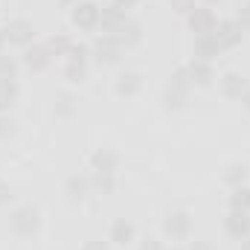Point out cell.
<instances>
[{"label": "cell", "mask_w": 250, "mask_h": 250, "mask_svg": "<svg viewBox=\"0 0 250 250\" xmlns=\"http://www.w3.org/2000/svg\"><path fill=\"white\" fill-rule=\"evenodd\" d=\"M189 99H192V79H189L187 67H175V73L169 76V82L163 87L160 102H163V108L169 114H175V111H184L187 108Z\"/></svg>", "instance_id": "1"}, {"label": "cell", "mask_w": 250, "mask_h": 250, "mask_svg": "<svg viewBox=\"0 0 250 250\" xmlns=\"http://www.w3.org/2000/svg\"><path fill=\"white\" fill-rule=\"evenodd\" d=\"M9 230L18 239H32L41 230V212H38V207H32V204L15 207L12 215H9Z\"/></svg>", "instance_id": "2"}, {"label": "cell", "mask_w": 250, "mask_h": 250, "mask_svg": "<svg viewBox=\"0 0 250 250\" xmlns=\"http://www.w3.org/2000/svg\"><path fill=\"white\" fill-rule=\"evenodd\" d=\"M123 47H120V41L114 38V35H108V32H96V38H93V44H90V62L96 64V67H114V64L123 62Z\"/></svg>", "instance_id": "3"}, {"label": "cell", "mask_w": 250, "mask_h": 250, "mask_svg": "<svg viewBox=\"0 0 250 250\" xmlns=\"http://www.w3.org/2000/svg\"><path fill=\"white\" fill-rule=\"evenodd\" d=\"M64 59H67V64H64V79L70 84L87 82V73H90V47L87 44H73Z\"/></svg>", "instance_id": "4"}, {"label": "cell", "mask_w": 250, "mask_h": 250, "mask_svg": "<svg viewBox=\"0 0 250 250\" xmlns=\"http://www.w3.org/2000/svg\"><path fill=\"white\" fill-rule=\"evenodd\" d=\"M99 15H102V6L93 0H79L70 9V21L82 32H99Z\"/></svg>", "instance_id": "5"}, {"label": "cell", "mask_w": 250, "mask_h": 250, "mask_svg": "<svg viewBox=\"0 0 250 250\" xmlns=\"http://www.w3.org/2000/svg\"><path fill=\"white\" fill-rule=\"evenodd\" d=\"M3 35H6V44L18 47V50H26L29 44H35V26L26 18H12L3 26Z\"/></svg>", "instance_id": "6"}, {"label": "cell", "mask_w": 250, "mask_h": 250, "mask_svg": "<svg viewBox=\"0 0 250 250\" xmlns=\"http://www.w3.org/2000/svg\"><path fill=\"white\" fill-rule=\"evenodd\" d=\"M163 233L172 242H187L192 236V212L189 209H172L163 218Z\"/></svg>", "instance_id": "7"}, {"label": "cell", "mask_w": 250, "mask_h": 250, "mask_svg": "<svg viewBox=\"0 0 250 250\" xmlns=\"http://www.w3.org/2000/svg\"><path fill=\"white\" fill-rule=\"evenodd\" d=\"M215 41H218V47H221V53H230V50H239L242 47V41H245V29H242V23L236 21V18H224V21H218V26H215Z\"/></svg>", "instance_id": "8"}, {"label": "cell", "mask_w": 250, "mask_h": 250, "mask_svg": "<svg viewBox=\"0 0 250 250\" xmlns=\"http://www.w3.org/2000/svg\"><path fill=\"white\" fill-rule=\"evenodd\" d=\"M187 23L195 35H212L215 26H218V15L212 12V6H201V3H198V6L187 15Z\"/></svg>", "instance_id": "9"}, {"label": "cell", "mask_w": 250, "mask_h": 250, "mask_svg": "<svg viewBox=\"0 0 250 250\" xmlns=\"http://www.w3.org/2000/svg\"><path fill=\"white\" fill-rule=\"evenodd\" d=\"M53 64V53L47 50V44H29L23 53H21V67L32 70V73H44L47 67Z\"/></svg>", "instance_id": "10"}, {"label": "cell", "mask_w": 250, "mask_h": 250, "mask_svg": "<svg viewBox=\"0 0 250 250\" xmlns=\"http://www.w3.org/2000/svg\"><path fill=\"white\" fill-rule=\"evenodd\" d=\"M224 233H227L233 242H245V239H250V212L230 209V212L224 215Z\"/></svg>", "instance_id": "11"}, {"label": "cell", "mask_w": 250, "mask_h": 250, "mask_svg": "<svg viewBox=\"0 0 250 250\" xmlns=\"http://www.w3.org/2000/svg\"><path fill=\"white\" fill-rule=\"evenodd\" d=\"M131 15L120 9L117 3H108V6H102V15H99V32H108V35H117L120 29L125 26V21H128Z\"/></svg>", "instance_id": "12"}, {"label": "cell", "mask_w": 250, "mask_h": 250, "mask_svg": "<svg viewBox=\"0 0 250 250\" xmlns=\"http://www.w3.org/2000/svg\"><path fill=\"white\" fill-rule=\"evenodd\" d=\"M120 163H123V157H120L117 148H96V151L90 154V169H93V172L117 175V172H120Z\"/></svg>", "instance_id": "13"}, {"label": "cell", "mask_w": 250, "mask_h": 250, "mask_svg": "<svg viewBox=\"0 0 250 250\" xmlns=\"http://www.w3.org/2000/svg\"><path fill=\"white\" fill-rule=\"evenodd\" d=\"M64 195H67L70 204H84L87 195H93V189H90V175H70V178L64 181Z\"/></svg>", "instance_id": "14"}, {"label": "cell", "mask_w": 250, "mask_h": 250, "mask_svg": "<svg viewBox=\"0 0 250 250\" xmlns=\"http://www.w3.org/2000/svg\"><path fill=\"white\" fill-rule=\"evenodd\" d=\"M248 84L250 82L242 73H236V70H227V73L218 79V90H221L224 99H242V93L248 90Z\"/></svg>", "instance_id": "15"}, {"label": "cell", "mask_w": 250, "mask_h": 250, "mask_svg": "<svg viewBox=\"0 0 250 250\" xmlns=\"http://www.w3.org/2000/svg\"><path fill=\"white\" fill-rule=\"evenodd\" d=\"M143 73L140 70H125L117 76V82H114V90H117V96H123V99H131V96H137L140 90H143Z\"/></svg>", "instance_id": "16"}, {"label": "cell", "mask_w": 250, "mask_h": 250, "mask_svg": "<svg viewBox=\"0 0 250 250\" xmlns=\"http://www.w3.org/2000/svg\"><path fill=\"white\" fill-rule=\"evenodd\" d=\"M192 79V87H209L215 82V67L212 62H201V59H192L189 64H184Z\"/></svg>", "instance_id": "17"}, {"label": "cell", "mask_w": 250, "mask_h": 250, "mask_svg": "<svg viewBox=\"0 0 250 250\" xmlns=\"http://www.w3.org/2000/svg\"><path fill=\"white\" fill-rule=\"evenodd\" d=\"M134 239H137V227L128 218H114L111 233H108V242L117 245V248H128V245H134Z\"/></svg>", "instance_id": "18"}, {"label": "cell", "mask_w": 250, "mask_h": 250, "mask_svg": "<svg viewBox=\"0 0 250 250\" xmlns=\"http://www.w3.org/2000/svg\"><path fill=\"white\" fill-rule=\"evenodd\" d=\"M218 56H221V47H218L215 35H195V41H192V59L212 62Z\"/></svg>", "instance_id": "19"}, {"label": "cell", "mask_w": 250, "mask_h": 250, "mask_svg": "<svg viewBox=\"0 0 250 250\" xmlns=\"http://www.w3.org/2000/svg\"><path fill=\"white\" fill-rule=\"evenodd\" d=\"M114 38L120 41V47H123V50L137 47V44L143 41V23H140V21H134V18H128V21H125V26L114 35Z\"/></svg>", "instance_id": "20"}, {"label": "cell", "mask_w": 250, "mask_h": 250, "mask_svg": "<svg viewBox=\"0 0 250 250\" xmlns=\"http://www.w3.org/2000/svg\"><path fill=\"white\" fill-rule=\"evenodd\" d=\"M21 87L18 79H0V114H12V108L18 105Z\"/></svg>", "instance_id": "21"}, {"label": "cell", "mask_w": 250, "mask_h": 250, "mask_svg": "<svg viewBox=\"0 0 250 250\" xmlns=\"http://www.w3.org/2000/svg\"><path fill=\"white\" fill-rule=\"evenodd\" d=\"M221 181H224L230 189H233V187H245V184L250 181V166H248V163H239V160H236V163H227V166H224Z\"/></svg>", "instance_id": "22"}, {"label": "cell", "mask_w": 250, "mask_h": 250, "mask_svg": "<svg viewBox=\"0 0 250 250\" xmlns=\"http://www.w3.org/2000/svg\"><path fill=\"white\" fill-rule=\"evenodd\" d=\"M53 111H56L59 120H70V117L79 111V99H76L73 93L62 90V93H56V105H53Z\"/></svg>", "instance_id": "23"}, {"label": "cell", "mask_w": 250, "mask_h": 250, "mask_svg": "<svg viewBox=\"0 0 250 250\" xmlns=\"http://www.w3.org/2000/svg\"><path fill=\"white\" fill-rule=\"evenodd\" d=\"M90 189L93 195H114L117 192V175H105V172H93L90 175Z\"/></svg>", "instance_id": "24"}, {"label": "cell", "mask_w": 250, "mask_h": 250, "mask_svg": "<svg viewBox=\"0 0 250 250\" xmlns=\"http://www.w3.org/2000/svg\"><path fill=\"white\" fill-rule=\"evenodd\" d=\"M44 44H47V50H50V53H53V59H56V56H67V53H70V47H73L76 41H73L67 32H56V35H50Z\"/></svg>", "instance_id": "25"}, {"label": "cell", "mask_w": 250, "mask_h": 250, "mask_svg": "<svg viewBox=\"0 0 250 250\" xmlns=\"http://www.w3.org/2000/svg\"><path fill=\"white\" fill-rule=\"evenodd\" d=\"M227 204L230 209H242V212H250V187H233L230 195H227Z\"/></svg>", "instance_id": "26"}, {"label": "cell", "mask_w": 250, "mask_h": 250, "mask_svg": "<svg viewBox=\"0 0 250 250\" xmlns=\"http://www.w3.org/2000/svg\"><path fill=\"white\" fill-rule=\"evenodd\" d=\"M21 70V59L12 53H0V79H18Z\"/></svg>", "instance_id": "27"}, {"label": "cell", "mask_w": 250, "mask_h": 250, "mask_svg": "<svg viewBox=\"0 0 250 250\" xmlns=\"http://www.w3.org/2000/svg\"><path fill=\"white\" fill-rule=\"evenodd\" d=\"M15 131H18V123L12 120V114H0V140L15 137Z\"/></svg>", "instance_id": "28"}, {"label": "cell", "mask_w": 250, "mask_h": 250, "mask_svg": "<svg viewBox=\"0 0 250 250\" xmlns=\"http://www.w3.org/2000/svg\"><path fill=\"white\" fill-rule=\"evenodd\" d=\"M166 3L172 6V12H175V15H184V18H187L189 12L198 6V0H166Z\"/></svg>", "instance_id": "29"}, {"label": "cell", "mask_w": 250, "mask_h": 250, "mask_svg": "<svg viewBox=\"0 0 250 250\" xmlns=\"http://www.w3.org/2000/svg\"><path fill=\"white\" fill-rule=\"evenodd\" d=\"M236 21L242 23V29H245V32H250V0L245 3V6H242V9H239V15H236Z\"/></svg>", "instance_id": "30"}, {"label": "cell", "mask_w": 250, "mask_h": 250, "mask_svg": "<svg viewBox=\"0 0 250 250\" xmlns=\"http://www.w3.org/2000/svg\"><path fill=\"white\" fill-rule=\"evenodd\" d=\"M12 198H15V195H12V187H9L6 181H0V209H3V207H9V204H12Z\"/></svg>", "instance_id": "31"}, {"label": "cell", "mask_w": 250, "mask_h": 250, "mask_svg": "<svg viewBox=\"0 0 250 250\" xmlns=\"http://www.w3.org/2000/svg\"><path fill=\"white\" fill-rule=\"evenodd\" d=\"M82 250H111V242H102V239H90V242H84V248Z\"/></svg>", "instance_id": "32"}, {"label": "cell", "mask_w": 250, "mask_h": 250, "mask_svg": "<svg viewBox=\"0 0 250 250\" xmlns=\"http://www.w3.org/2000/svg\"><path fill=\"white\" fill-rule=\"evenodd\" d=\"M140 250H166V248H163V242H157V239H143V242H140Z\"/></svg>", "instance_id": "33"}, {"label": "cell", "mask_w": 250, "mask_h": 250, "mask_svg": "<svg viewBox=\"0 0 250 250\" xmlns=\"http://www.w3.org/2000/svg\"><path fill=\"white\" fill-rule=\"evenodd\" d=\"M111 3H117L120 9H125V12H131V9H134V6H137L140 0H111Z\"/></svg>", "instance_id": "34"}, {"label": "cell", "mask_w": 250, "mask_h": 250, "mask_svg": "<svg viewBox=\"0 0 250 250\" xmlns=\"http://www.w3.org/2000/svg\"><path fill=\"white\" fill-rule=\"evenodd\" d=\"M187 250H215V248H212L209 242H192V245H189Z\"/></svg>", "instance_id": "35"}, {"label": "cell", "mask_w": 250, "mask_h": 250, "mask_svg": "<svg viewBox=\"0 0 250 250\" xmlns=\"http://www.w3.org/2000/svg\"><path fill=\"white\" fill-rule=\"evenodd\" d=\"M239 102H242V108H245V111L250 114V84H248V90L242 93V99H239Z\"/></svg>", "instance_id": "36"}, {"label": "cell", "mask_w": 250, "mask_h": 250, "mask_svg": "<svg viewBox=\"0 0 250 250\" xmlns=\"http://www.w3.org/2000/svg\"><path fill=\"white\" fill-rule=\"evenodd\" d=\"M56 3H59V6H64V9H73L79 0H56Z\"/></svg>", "instance_id": "37"}, {"label": "cell", "mask_w": 250, "mask_h": 250, "mask_svg": "<svg viewBox=\"0 0 250 250\" xmlns=\"http://www.w3.org/2000/svg\"><path fill=\"white\" fill-rule=\"evenodd\" d=\"M0 53H6V35H3V26H0Z\"/></svg>", "instance_id": "38"}, {"label": "cell", "mask_w": 250, "mask_h": 250, "mask_svg": "<svg viewBox=\"0 0 250 250\" xmlns=\"http://www.w3.org/2000/svg\"><path fill=\"white\" fill-rule=\"evenodd\" d=\"M201 6H215V3H221V0H198Z\"/></svg>", "instance_id": "39"}, {"label": "cell", "mask_w": 250, "mask_h": 250, "mask_svg": "<svg viewBox=\"0 0 250 250\" xmlns=\"http://www.w3.org/2000/svg\"><path fill=\"white\" fill-rule=\"evenodd\" d=\"M242 250H250V239H245V242H242Z\"/></svg>", "instance_id": "40"}, {"label": "cell", "mask_w": 250, "mask_h": 250, "mask_svg": "<svg viewBox=\"0 0 250 250\" xmlns=\"http://www.w3.org/2000/svg\"><path fill=\"white\" fill-rule=\"evenodd\" d=\"M166 250H184V248L181 245H172V248H166Z\"/></svg>", "instance_id": "41"}]
</instances>
